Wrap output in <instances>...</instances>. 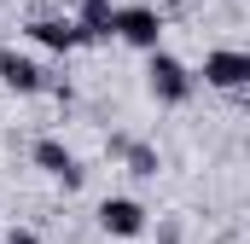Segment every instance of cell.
<instances>
[{
  "label": "cell",
  "instance_id": "8",
  "mask_svg": "<svg viewBox=\"0 0 250 244\" xmlns=\"http://www.w3.org/2000/svg\"><path fill=\"white\" fill-rule=\"evenodd\" d=\"M23 35H29V41H35L41 53H59V59L82 47V41H76V23H70V18H29V23H23Z\"/></svg>",
  "mask_w": 250,
  "mask_h": 244
},
{
  "label": "cell",
  "instance_id": "9",
  "mask_svg": "<svg viewBox=\"0 0 250 244\" xmlns=\"http://www.w3.org/2000/svg\"><path fill=\"white\" fill-rule=\"evenodd\" d=\"M117 163H123L134 181H157V169H163V157H157V145H151V140H123Z\"/></svg>",
  "mask_w": 250,
  "mask_h": 244
},
{
  "label": "cell",
  "instance_id": "2",
  "mask_svg": "<svg viewBox=\"0 0 250 244\" xmlns=\"http://www.w3.org/2000/svg\"><path fill=\"white\" fill-rule=\"evenodd\" d=\"M198 81L215 87V93H245V87H250V53H245V47H209Z\"/></svg>",
  "mask_w": 250,
  "mask_h": 244
},
{
  "label": "cell",
  "instance_id": "10",
  "mask_svg": "<svg viewBox=\"0 0 250 244\" xmlns=\"http://www.w3.org/2000/svg\"><path fill=\"white\" fill-rule=\"evenodd\" d=\"M6 244H41V233H35V227H12V233H6Z\"/></svg>",
  "mask_w": 250,
  "mask_h": 244
},
{
  "label": "cell",
  "instance_id": "1",
  "mask_svg": "<svg viewBox=\"0 0 250 244\" xmlns=\"http://www.w3.org/2000/svg\"><path fill=\"white\" fill-rule=\"evenodd\" d=\"M146 93H151L157 105H187L192 93H198V76H192L187 59L151 47V53H146Z\"/></svg>",
  "mask_w": 250,
  "mask_h": 244
},
{
  "label": "cell",
  "instance_id": "7",
  "mask_svg": "<svg viewBox=\"0 0 250 244\" xmlns=\"http://www.w3.org/2000/svg\"><path fill=\"white\" fill-rule=\"evenodd\" d=\"M111 18H117V6L111 0H76V41L82 47H99V41H111Z\"/></svg>",
  "mask_w": 250,
  "mask_h": 244
},
{
  "label": "cell",
  "instance_id": "5",
  "mask_svg": "<svg viewBox=\"0 0 250 244\" xmlns=\"http://www.w3.org/2000/svg\"><path fill=\"white\" fill-rule=\"evenodd\" d=\"M29 163H35L41 175H53V181H64V192H76V186L87 181V169L76 163V151L64 145L59 134H41V140L29 145Z\"/></svg>",
  "mask_w": 250,
  "mask_h": 244
},
{
  "label": "cell",
  "instance_id": "4",
  "mask_svg": "<svg viewBox=\"0 0 250 244\" xmlns=\"http://www.w3.org/2000/svg\"><path fill=\"white\" fill-rule=\"evenodd\" d=\"M146 227H151V209H146L140 198H128V192L99 198V233H105V239H140Z\"/></svg>",
  "mask_w": 250,
  "mask_h": 244
},
{
  "label": "cell",
  "instance_id": "6",
  "mask_svg": "<svg viewBox=\"0 0 250 244\" xmlns=\"http://www.w3.org/2000/svg\"><path fill=\"white\" fill-rule=\"evenodd\" d=\"M0 87L29 99V93H41V87H47V70L29 59V53H18V47H0Z\"/></svg>",
  "mask_w": 250,
  "mask_h": 244
},
{
  "label": "cell",
  "instance_id": "3",
  "mask_svg": "<svg viewBox=\"0 0 250 244\" xmlns=\"http://www.w3.org/2000/svg\"><path fill=\"white\" fill-rule=\"evenodd\" d=\"M163 12L157 6H117V18H111V41H128V47H140V53H151V47H163Z\"/></svg>",
  "mask_w": 250,
  "mask_h": 244
}]
</instances>
